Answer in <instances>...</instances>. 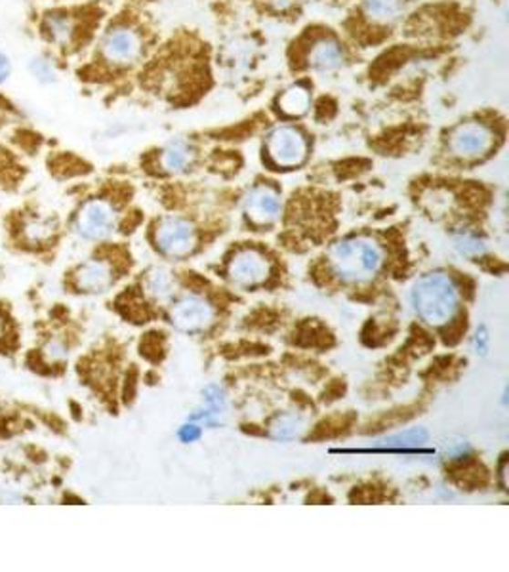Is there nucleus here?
Wrapping results in <instances>:
<instances>
[{"instance_id":"412c9836","label":"nucleus","mask_w":509,"mask_h":572,"mask_svg":"<svg viewBox=\"0 0 509 572\" xmlns=\"http://www.w3.org/2000/svg\"><path fill=\"white\" fill-rule=\"evenodd\" d=\"M12 77V61L8 57V54L0 48V84L8 82Z\"/></svg>"},{"instance_id":"9b49d317","label":"nucleus","mask_w":509,"mask_h":572,"mask_svg":"<svg viewBox=\"0 0 509 572\" xmlns=\"http://www.w3.org/2000/svg\"><path fill=\"white\" fill-rule=\"evenodd\" d=\"M77 33V24L73 16L66 12H50L42 19V35L47 36L50 45L57 48L69 47Z\"/></svg>"},{"instance_id":"a211bd4d","label":"nucleus","mask_w":509,"mask_h":572,"mask_svg":"<svg viewBox=\"0 0 509 572\" xmlns=\"http://www.w3.org/2000/svg\"><path fill=\"white\" fill-rule=\"evenodd\" d=\"M29 71L42 84H52L56 80V68L52 66V61L45 56L31 57L29 59Z\"/></svg>"},{"instance_id":"4be33fe9","label":"nucleus","mask_w":509,"mask_h":572,"mask_svg":"<svg viewBox=\"0 0 509 572\" xmlns=\"http://www.w3.org/2000/svg\"><path fill=\"white\" fill-rule=\"evenodd\" d=\"M48 225H45V224H31V225H27V237L31 239V241H36L38 239V235H40V239H45V237H48Z\"/></svg>"},{"instance_id":"f8f14e48","label":"nucleus","mask_w":509,"mask_h":572,"mask_svg":"<svg viewBox=\"0 0 509 572\" xmlns=\"http://www.w3.org/2000/svg\"><path fill=\"white\" fill-rule=\"evenodd\" d=\"M344 63V50L332 38H323L317 42L309 54V66L315 71L321 73H332L342 68Z\"/></svg>"},{"instance_id":"39448f33","label":"nucleus","mask_w":509,"mask_h":572,"mask_svg":"<svg viewBox=\"0 0 509 572\" xmlns=\"http://www.w3.org/2000/svg\"><path fill=\"white\" fill-rule=\"evenodd\" d=\"M141 54V36L126 26L113 27L101 40V56L113 66H130Z\"/></svg>"},{"instance_id":"dca6fc26","label":"nucleus","mask_w":509,"mask_h":572,"mask_svg":"<svg viewBox=\"0 0 509 572\" xmlns=\"http://www.w3.org/2000/svg\"><path fill=\"white\" fill-rule=\"evenodd\" d=\"M367 14L379 24H390L400 12V0H365Z\"/></svg>"},{"instance_id":"f257e3e1","label":"nucleus","mask_w":509,"mask_h":572,"mask_svg":"<svg viewBox=\"0 0 509 572\" xmlns=\"http://www.w3.org/2000/svg\"><path fill=\"white\" fill-rule=\"evenodd\" d=\"M381 264H384V252L376 241L367 237L342 241L330 252L332 273L338 279L351 285L374 279Z\"/></svg>"},{"instance_id":"ddd939ff","label":"nucleus","mask_w":509,"mask_h":572,"mask_svg":"<svg viewBox=\"0 0 509 572\" xmlns=\"http://www.w3.org/2000/svg\"><path fill=\"white\" fill-rule=\"evenodd\" d=\"M77 286L84 292H103L113 281L109 264L94 260L77 271Z\"/></svg>"},{"instance_id":"f03ea898","label":"nucleus","mask_w":509,"mask_h":572,"mask_svg":"<svg viewBox=\"0 0 509 572\" xmlns=\"http://www.w3.org/2000/svg\"><path fill=\"white\" fill-rule=\"evenodd\" d=\"M412 304L423 321L441 327L458 311V290L447 275H426L412 290Z\"/></svg>"},{"instance_id":"6ab92c4d","label":"nucleus","mask_w":509,"mask_h":572,"mask_svg":"<svg viewBox=\"0 0 509 572\" xmlns=\"http://www.w3.org/2000/svg\"><path fill=\"white\" fill-rule=\"evenodd\" d=\"M426 439H428L426 430H410L384 439V444H388V447H414V444H421Z\"/></svg>"},{"instance_id":"aec40b11","label":"nucleus","mask_w":509,"mask_h":572,"mask_svg":"<svg viewBox=\"0 0 509 572\" xmlns=\"http://www.w3.org/2000/svg\"><path fill=\"white\" fill-rule=\"evenodd\" d=\"M147 288H150L155 298H164V296L170 294V277L164 271H157L147 281Z\"/></svg>"},{"instance_id":"0eeeda50","label":"nucleus","mask_w":509,"mask_h":572,"mask_svg":"<svg viewBox=\"0 0 509 572\" xmlns=\"http://www.w3.org/2000/svg\"><path fill=\"white\" fill-rule=\"evenodd\" d=\"M157 246L172 258H183L195 248V229L189 222L168 218L157 227Z\"/></svg>"},{"instance_id":"9d476101","label":"nucleus","mask_w":509,"mask_h":572,"mask_svg":"<svg viewBox=\"0 0 509 572\" xmlns=\"http://www.w3.org/2000/svg\"><path fill=\"white\" fill-rule=\"evenodd\" d=\"M244 210L252 224L267 225L277 220V216L281 214V197L273 187L260 185L248 193L244 201Z\"/></svg>"},{"instance_id":"f3484780","label":"nucleus","mask_w":509,"mask_h":572,"mask_svg":"<svg viewBox=\"0 0 509 572\" xmlns=\"http://www.w3.org/2000/svg\"><path fill=\"white\" fill-rule=\"evenodd\" d=\"M302 428H304V423L298 416H281V418L275 420V423L271 426V435L275 439L286 441V439L298 437Z\"/></svg>"},{"instance_id":"1a4fd4ad","label":"nucleus","mask_w":509,"mask_h":572,"mask_svg":"<svg viewBox=\"0 0 509 572\" xmlns=\"http://www.w3.org/2000/svg\"><path fill=\"white\" fill-rule=\"evenodd\" d=\"M229 279L239 286H258L269 275V264L256 250H243L235 254V258L229 262L227 267Z\"/></svg>"},{"instance_id":"2eb2a0df","label":"nucleus","mask_w":509,"mask_h":572,"mask_svg":"<svg viewBox=\"0 0 509 572\" xmlns=\"http://www.w3.org/2000/svg\"><path fill=\"white\" fill-rule=\"evenodd\" d=\"M311 103V96L307 92V88L304 87H292L288 88L281 99H279V109L288 115V117H300L304 113H307Z\"/></svg>"},{"instance_id":"6e6552de","label":"nucleus","mask_w":509,"mask_h":572,"mask_svg":"<svg viewBox=\"0 0 509 572\" xmlns=\"http://www.w3.org/2000/svg\"><path fill=\"white\" fill-rule=\"evenodd\" d=\"M170 321L183 332H201L214 321V309L206 300L197 298V296H187L170 309Z\"/></svg>"},{"instance_id":"5701e85b","label":"nucleus","mask_w":509,"mask_h":572,"mask_svg":"<svg viewBox=\"0 0 509 572\" xmlns=\"http://www.w3.org/2000/svg\"><path fill=\"white\" fill-rule=\"evenodd\" d=\"M199 428L197 426H185L183 428V432H182V439L183 441H193V439H197L199 437Z\"/></svg>"},{"instance_id":"7ed1b4c3","label":"nucleus","mask_w":509,"mask_h":572,"mask_svg":"<svg viewBox=\"0 0 509 572\" xmlns=\"http://www.w3.org/2000/svg\"><path fill=\"white\" fill-rule=\"evenodd\" d=\"M267 155L277 166L296 168L307 157V140L294 126H279L267 138Z\"/></svg>"},{"instance_id":"b1692460","label":"nucleus","mask_w":509,"mask_h":572,"mask_svg":"<svg viewBox=\"0 0 509 572\" xmlns=\"http://www.w3.org/2000/svg\"><path fill=\"white\" fill-rule=\"evenodd\" d=\"M294 0H271V5L277 8V10H286L292 6Z\"/></svg>"},{"instance_id":"4468645a","label":"nucleus","mask_w":509,"mask_h":572,"mask_svg":"<svg viewBox=\"0 0 509 572\" xmlns=\"http://www.w3.org/2000/svg\"><path fill=\"white\" fill-rule=\"evenodd\" d=\"M191 159H193L191 147L185 141H174L172 145H168L164 150V153L161 157V164L166 172L178 174V172L185 171Z\"/></svg>"},{"instance_id":"423d86ee","label":"nucleus","mask_w":509,"mask_h":572,"mask_svg":"<svg viewBox=\"0 0 509 572\" xmlns=\"http://www.w3.org/2000/svg\"><path fill=\"white\" fill-rule=\"evenodd\" d=\"M117 214L109 203L90 201L84 204L77 216V231L84 239L101 241L115 231Z\"/></svg>"},{"instance_id":"20e7f679","label":"nucleus","mask_w":509,"mask_h":572,"mask_svg":"<svg viewBox=\"0 0 509 572\" xmlns=\"http://www.w3.org/2000/svg\"><path fill=\"white\" fill-rule=\"evenodd\" d=\"M494 134L483 122H465L451 136V151L460 159H479L493 150Z\"/></svg>"}]
</instances>
